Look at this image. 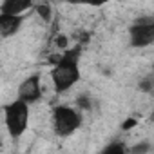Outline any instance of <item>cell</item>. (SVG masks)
I'll return each instance as SVG.
<instances>
[{
    "label": "cell",
    "mask_w": 154,
    "mask_h": 154,
    "mask_svg": "<svg viewBox=\"0 0 154 154\" xmlns=\"http://www.w3.org/2000/svg\"><path fill=\"white\" fill-rule=\"evenodd\" d=\"M67 4H72V6H91V8H102L105 6L109 0H65Z\"/></svg>",
    "instance_id": "cell-8"
},
{
    "label": "cell",
    "mask_w": 154,
    "mask_h": 154,
    "mask_svg": "<svg viewBox=\"0 0 154 154\" xmlns=\"http://www.w3.org/2000/svg\"><path fill=\"white\" fill-rule=\"evenodd\" d=\"M80 58H82V45H74L71 49H63V53L56 58L51 69V80L56 94H63L71 91L80 82Z\"/></svg>",
    "instance_id": "cell-1"
},
{
    "label": "cell",
    "mask_w": 154,
    "mask_h": 154,
    "mask_svg": "<svg viewBox=\"0 0 154 154\" xmlns=\"http://www.w3.org/2000/svg\"><path fill=\"white\" fill-rule=\"evenodd\" d=\"M56 44H58V45L62 47V51H63V49H67V38H65V36H58Z\"/></svg>",
    "instance_id": "cell-11"
},
{
    "label": "cell",
    "mask_w": 154,
    "mask_h": 154,
    "mask_svg": "<svg viewBox=\"0 0 154 154\" xmlns=\"http://www.w3.org/2000/svg\"><path fill=\"white\" fill-rule=\"evenodd\" d=\"M53 131L58 138H69L82 127V114L69 105H54L51 112Z\"/></svg>",
    "instance_id": "cell-2"
},
{
    "label": "cell",
    "mask_w": 154,
    "mask_h": 154,
    "mask_svg": "<svg viewBox=\"0 0 154 154\" xmlns=\"http://www.w3.org/2000/svg\"><path fill=\"white\" fill-rule=\"evenodd\" d=\"M36 13L44 18V22H49V20H51V15H53V11L49 9L47 4H38V6H36Z\"/></svg>",
    "instance_id": "cell-9"
},
{
    "label": "cell",
    "mask_w": 154,
    "mask_h": 154,
    "mask_svg": "<svg viewBox=\"0 0 154 154\" xmlns=\"http://www.w3.org/2000/svg\"><path fill=\"white\" fill-rule=\"evenodd\" d=\"M123 150H125L123 145H109V147L105 149V152H123Z\"/></svg>",
    "instance_id": "cell-10"
},
{
    "label": "cell",
    "mask_w": 154,
    "mask_h": 154,
    "mask_svg": "<svg viewBox=\"0 0 154 154\" xmlns=\"http://www.w3.org/2000/svg\"><path fill=\"white\" fill-rule=\"evenodd\" d=\"M35 0H2L0 11L2 13H11V15H24L27 9H31Z\"/></svg>",
    "instance_id": "cell-7"
},
{
    "label": "cell",
    "mask_w": 154,
    "mask_h": 154,
    "mask_svg": "<svg viewBox=\"0 0 154 154\" xmlns=\"http://www.w3.org/2000/svg\"><path fill=\"white\" fill-rule=\"evenodd\" d=\"M4 125L13 140H18L29 127V103L15 100L4 107Z\"/></svg>",
    "instance_id": "cell-3"
},
{
    "label": "cell",
    "mask_w": 154,
    "mask_h": 154,
    "mask_svg": "<svg viewBox=\"0 0 154 154\" xmlns=\"http://www.w3.org/2000/svg\"><path fill=\"white\" fill-rule=\"evenodd\" d=\"M22 24H24V15H11L0 11V36L2 38L15 36L20 31Z\"/></svg>",
    "instance_id": "cell-6"
},
{
    "label": "cell",
    "mask_w": 154,
    "mask_h": 154,
    "mask_svg": "<svg viewBox=\"0 0 154 154\" xmlns=\"http://www.w3.org/2000/svg\"><path fill=\"white\" fill-rule=\"evenodd\" d=\"M17 98L26 102V103H35L42 98V76L40 72H35L24 82H20L18 89H17Z\"/></svg>",
    "instance_id": "cell-5"
},
{
    "label": "cell",
    "mask_w": 154,
    "mask_h": 154,
    "mask_svg": "<svg viewBox=\"0 0 154 154\" xmlns=\"http://www.w3.org/2000/svg\"><path fill=\"white\" fill-rule=\"evenodd\" d=\"M129 42L136 49L149 47L154 42V18L141 17V18L134 20L129 27Z\"/></svg>",
    "instance_id": "cell-4"
}]
</instances>
